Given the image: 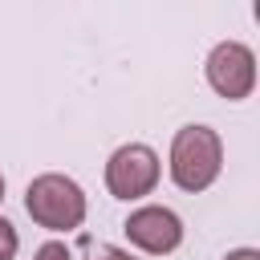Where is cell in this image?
I'll use <instances>...</instances> for the list:
<instances>
[{"label": "cell", "mask_w": 260, "mask_h": 260, "mask_svg": "<svg viewBox=\"0 0 260 260\" xmlns=\"http://www.w3.org/2000/svg\"><path fill=\"white\" fill-rule=\"evenodd\" d=\"M16 248H20V236H16V228L0 215V260H12Z\"/></svg>", "instance_id": "6"}, {"label": "cell", "mask_w": 260, "mask_h": 260, "mask_svg": "<svg viewBox=\"0 0 260 260\" xmlns=\"http://www.w3.org/2000/svg\"><path fill=\"white\" fill-rule=\"evenodd\" d=\"M0 199H4V175H0Z\"/></svg>", "instance_id": "10"}, {"label": "cell", "mask_w": 260, "mask_h": 260, "mask_svg": "<svg viewBox=\"0 0 260 260\" xmlns=\"http://www.w3.org/2000/svg\"><path fill=\"white\" fill-rule=\"evenodd\" d=\"M32 260H73V252L61 244V240H49V244H41L37 248V256Z\"/></svg>", "instance_id": "7"}, {"label": "cell", "mask_w": 260, "mask_h": 260, "mask_svg": "<svg viewBox=\"0 0 260 260\" xmlns=\"http://www.w3.org/2000/svg\"><path fill=\"white\" fill-rule=\"evenodd\" d=\"M223 260H260V252H256V248H236V252H228Z\"/></svg>", "instance_id": "9"}, {"label": "cell", "mask_w": 260, "mask_h": 260, "mask_svg": "<svg viewBox=\"0 0 260 260\" xmlns=\"http://www.w3.org/2000/svg\"><path fill=\"white\" fill-rule=\"evenodd\" d=\"M89 260H138V256H130L126 248H114V244H98L89 252Z\"/></svg>", "instance_id": "8"}, {"label": "cell", "mask_w": 260, "mask_h": 260, "mask_svg": "<svg viewBox=\"0 0 260 260\" xmlns=\"http://www.w3.org/2000/svg\"><path fill=\"white\" fill-rule=\"evenodd\" d=\"M85 191L77 187V179L69 175H37L24 191V211L32 215V223H41L45 232H73L85 219Z\"/></svg>", "instance_id": "2"}, {"label": "cell", "mask_w": 260, "mask_h": 260, "mask_svg": "<svg viewBox=\"0 0 260 260\" xmlns=\"http://www.w3.org/2000/svg\"><path fill=\"white\" fill-rule=\"evenodd\" d=\"M122 232H126V240L134 248H142L150 256H167V252H175L183 244V219L171 207H158V203H146V207L130 211Z\"/></svg>", "instance_id": "5"}, {"label": "cell", "mask_w": 260, "mask_h": 260, "mask_svg": "<svg viewBox=\"0 0 260 260\" xmlns=\"http://www.w3.org/2000/svg\"><path fill=\"white\" fill-rule=\"evenodd\" d=\"M171 179L179 191H207L223 171V142L211 126H183L171 142Z\"/></svg>", "instance_id": "1"}, {"label": "cell", "mask_w": 260, "mask_h": 260, "mask_svg": "<svg viewBox=\"0 0 260 260\" xmlns=\"http://www.w3.org/2000/svg\"><path fill=\"white\" fill-rule=\"evenodd\" d=\"M207 85L228 102H244L256 89V53L240 41H219L207 53Z\"/></svg>", "instance_id": "4"}, {"label": "cell", "mask_w": 260, "mask_h": 260, "mask_svg": "<svg viewBox=\"0 0 260 260\" xmlns=\"http://www.w3.org/2000/svg\"><path fill=\"white\" fill-rule=\"evenodd\" d=\"M158 175H162V162H158V154L146 142H126L106 162V187H110L114 199H142V195H150L158 187Z\"/></svg>", "instance_id": "3"}]
</instances>
